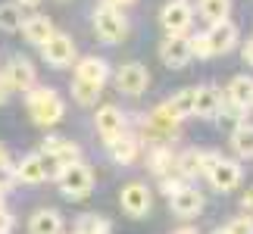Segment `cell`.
<instances>
[{
	"label": "cell",
	"instance_id": "cell-37",
	"mask_svg": "<svg viewBox=\"0 0 253 234\" xmlns=\"http://www.w3.org/2000/svg\"><path fill=\"white\" fill-rule=\"evenodd\" d=\"M9 94H13V91H9V81H6V75L0 72V106L9 100Z\"/></svg>",
	"mask_w": 253,
	"mask_h": 234
},
{
	"label": "cell",
	"instance_id": "cell-38",
	"mask_svg": "<svg viewBox=\"0 0 253 234\" xmlns=\"http://www.w3.org/2000/svg\"><path fill=\"white\" fill-rule=\"evenodd\" d=\"M241 60H244L250 69H253V41H247V44H241Z\"/></svg>",
	"mask_w": 253,
	"mask_h": 234
},
{
	"label": "cell",
	"instance_id": "cell-10",
	"mask_svg": "<svg viewBox=\"0 0 253 234\" xmlns=\"http://www.w3.org/2000/svg\"><path fill=\"white\" fill-rule=\"evenodd\" d=\"M0 72L6 75L9 91H13V94H25V91H32V87L38 84V69H35V63L28 60V56H22V53L9 56L6 66H3Z\"/></svg>",
	"mask_w": 253,
	"mask_h": 234
},
{
	"label": "cell",
	"instance_id": "cell-18",
	"mask_svg": "<svg viewBox=\"0 0 253 234\" xmlns=\"http://www.w3.org/2000/svg\"><path fill=\"white\" fill-rule=\"evenodd\" d=\"M222 94H225V100L235 106L241 116H244V113H253V78H250V75H235Z\"/></svg>",
	"mask_w": 253,
	"mask_h": 234
},
{
	"label": "cell",
	"instance_id": "cell-33",
	"mask_svg": "<svg viewBox=\"0 0 253 234\" xmlns=\"http://www.w3.org/2000/svg\"><path fill=\"white\" fill-rule=\"evenodd\" d=\"M181 184H188V181H184L178 172H175V175H166V178H160V194H166V197H172V194L178 191Z\"/></svg>",
	"mask_w": 253,
	"mask_h": 234
},
{
	"label": "cell",
	"instance_id": "cell-24",
	"mask_svg": "<svg viewBox=\"0 0 253 234\" xmlns=\"http://www.w3.org/2000/svg\"><path fill=\"white\" fill-rule=\"evenodd\" d=\"M228 144H231L238 159H253V122H238Z\"/></svg>",
	"mask_w": 253,
	"mask_h": 234
},
{
	"label": "cell",
	"instance_id": "cell-35",
	"mask_svg": "<svg viewBox=\"0 0 253 234\" xmlns=\"http://www.w3.org/2000/svg\"><path fill=\"white\" fill-rule=\"evenodd\" d=\"M241 212H244V216H253V188H247L241 194Z\"/></svg>",
	"mask_w": 253,
	"mask_h": 234
},
{
	"label": "cell",
	"instance_id": "cell-16",
	"mask_svg": "<svg viewBox=\"0 0 253 234\" xmlns=\"http://www.w3.org/2000/svg\"><path fill=\"white\" fill-rule=\"evenodd\" d=\"M113 75V66L103 60V56L97 53H87V56H79V60L72 63V78H82V81H91V84H100L106 87Z\"/></svg>",
	"mask_w": 253,
	"mask_h": 234
},
{
	"label": "cell",
	"instance_id": "cell-40",
	"mask_svg": "<svg viewBox=\"0 0 253 234\" xmlns=\"http://www.w3.org/2000/svg\"><path fill=\"white\" fill-rule=\"evenodd\" d=\"M9 162H13V156H9V150L0 144V165H9Z\"/></svg>",
	"mask_w": 253,
	"mask_h": 234
},
{
	"label": "cell",
	"instance_id": "cell-43",
	"mask_svg": "<svg viewBox=\"0 0 253 234\" xmlns=\"http://www.w3.org/2000/svg\"><path fill=\"white\" fill-rule=\"evenodd\" d=\"M210 234H228V231H225V228H212Z\"/></svg>",
	"mask_w": 253,
	"mask_h": 234
},
{
	"label": "cell",
	"instance_id": "cell-5",
	"mask_svg": "<svg viewBox=\"0 0 253 234\" xmlns=\"http://www.w3.org/2000/svg\"><path fill=\"white\" fill-rule=\"evenodd\" d=\"M38 50H41V60L50 66V69H69V66L79 60V44L63 32H53Z\"/></svg>",
	"mask_w": 253,
	"mask_h": 234
},
{
	"label": "cell",
	"instance_id": "cell-13",
	"mask_svg": "<svg viewBox=\"0 0 253 234\" xmlns=\"http://www.w3.org/2000/svg\"><path fill=\"white\" fill-rule=\"evenodd\" d=\"M203 35H207V44H210V53L212 56H225V53H231L241 44V32H238V25L231 22V19L212 22Z\"/></svg>",
	"mask_w": 253,
	"mask_h": 234
},
{
	"label": "cell",
	"instance_id": "cell-21",
	"mask_svg": "<svg viewBox=\"0 0 253 234\" xmlns=\"http://www.w3.org/2000/svg\"><path fill=\"white\" fill-rule=\"evenodd\" d=\"M19 32H22V38H25L28 44L41 47L47 38L56 32V28H53V19H47L44 13H32V16L22 19V28H19Z\"/></svg>",
	"mask_w": 253,
	"mask_h": 234
},
{
	"label": "cell",
	"instance_id": "cell-25",
	"mask_svg": "<svg viewBox=\"0 0 253 234\" xmlns=\"http://www.w3.org/2000/svg\"><path fill=\"white\" fill-rule=\"evenodd\" d=\"M72 234H113V222L100 212H84V216L75 219Z\"/></svg>",
	"mask_w": 253,
	"mask_h": 234
},
{
	"label": "cell",
	"instance_id": "cell-4",
	"mask_svg": "<svg viewBox=\"0 0 253 234\" xmlns=\"http://www.w3.org/2000/svg\"><path fill=\"white\" fill-rule=\"evenodd\" d=\"M222 159V153L219 150H200V147H188V150H181V153H175V172L181 175L184 181H197L203 178L212 165H216Z\"/></svg>",
	"mask_w": 253,
	"mask_h": 234
},
{
	"label": "cell",
	"instance_id": "cell-30",
	"mask_svg": "<svg viewBox=\"0 0 253 234\" xmlns=\"http://www.w3.org/2000/svg\"><path fill=\"white\" fill-rule=\"evenodd\" d=\"M222 228H225L228 234H253V216H244V212H238V216H235V219H228Z\"/></svg>",
	"mask_w": 253,
	"mask_h": 234
},
{
	"label": "cell",
	"instance_id": "cell-28",
	"mask_svg": "<svg viewBox=\"0 0 253 234\" xmlns=\"http://www.w3.org/2000/svg\"><path fill=\"white\" fill-rule=\"evenodd\" d=\"M69 91H72V100L79 103V106H97V100H100V94H103V87H100V84H91V81H82V78H72Z\"/></svg>",
	"mask_w": 253,
	"mask_h": 234
},
{
	"label": "cell",
	"instance_id": "cell-41",
	"mask_svg": "<svg viewBox=\"0 0 253 234\" xmlns=\"http://www.w3.org/2000/svg\"><path fill=\"white\" fill-rule=\"evenodd\" d=\"M175 234H200V231H197V228H178Z\"/></svg>",
	"mask_w": 253,
	"mask_h": 234
},
{
	"label": "cell",
	"instance_id": "cell-26",
	"mask_svg": "<svg viewBox=\"0 0 253 234\" xmlns=\"http://www.w3.org/2000/svg\"><path fill=\"white\" fill-rule=\"evenodd\" d=\"M166 110H169L178 122L191 119V116H194V87H181V91H175L169 100H166Z\"/></svg>",
	"mask_w": 253,
	"mask_h": 234
},
{
	"label": "cell",
	"instance_id": "cell-39",
	"mask_svg": "<svg viewBox=\"0 0 253 234\" xmlns=\"http://www.w3.org/2000/svg\"><path fill=\"white\" fill-rule=\"evenodd\" d=\"M13 3H19L22 9H35V6H41V0H13Z\"/></svg>",
	"mask_w": 253,
	"mask_h": 234
},
{
	"label": "cell",
	"instance_id": "cell-14",
	"mask_svg": "<svg viewBox=\"0 0 253 234\" xmlns=\"http://www.w3.org/2000/svg\"><path fill=\"white\" fill-rule=\"evenodd\" d=\"M38 153L50 156V159L60 165V172L66 169V165H72V162L82 159V147H79V144L69 141V138H60V134H47V138L41 141V150H38Z\"/></svg>",
	"mask_w": 253,
	"mask_h": 234
},
{
	"label": "cell",
	"instance_id": "cell-8",
	"mask_svg": "<svg viewBox=\"0 0 253 234\" xmlns=\"http://www.w3.org/2000/svg\"><path fill=\"white\" fill-rule=\"evenodd\" d=\"M113 84H116V91L125 94V97H141L150 87V72H147V66H141V63H122L119 69L113 72Z\"/></svg>",
	"mask_w": 253,
	"mask_h": 234
},
{
	"label": "cell",
	"instance_id": "cell-29",
	"mask_svg": "<svg viewBox=\"0 0 253 234\" xmlns=\"http://www.w3.org/2000/svg\"><path fill=\"white\" fill-rule=\"evenodd\" d=\"M22 6L19 3H0V32H6V35H16L19 28H22Z\"/></svg>",
	"mask_w": 253,
	"mask_h": 234
},
{
	"label": "cell",
	"instance_id": "cell-36",
	"mask_svg": "<svg viewBox=\"0 0 253 234\" xmlns=\"http://www.w3.org/2000/svg\"><path fill=\"white\" fill-rule=\"evenodd\" d=\"M100 6H113V9H128V6H134L138 0H97Z\"/></svg>",
	"mask_w": 253,
	"mask_h": 234
},
{
	"label": "cell",
	"instance_id": "cell-7",
	"mask_svg": "<svg viewBox=\"0 0 253 234\" xmlns=\"http://www.w3.org/2000/svg\"><path fill=\"white\" fill-rule=\"evenodd\" d=\"M94 128H97V134H100V141L106 147V144H113L116 138H122V134L128 131V116H125L116 103H103V106H97Z\"/></svg>",
	"mask_w": 253,
	"mask_h": 234
},
{
	"label": "cell",
	"instance_id": "cell-19",
	"mask_svg": "<svg viewBox=\"0 0 253 234\" xmlns=\"http://www.w3.org/2000/svg\"><path fill=\"white\" fill-rule=\"evenodd\" d=\"M141 141L134 138V131H125L122 138H116L113 144H106V153H110V159L116 165H134L141 156Z\"/></svg>",
	"mask_w": 253,
	"mask_h": 234
},
{
	"label": "cell",
	"instance_id": "cell-9",
	"mask_svg": "<svg viewBox=\"0 0 253 234\" xmlns=\"http://www.w3.org/2000/svg\"><path fill=\"white\" fill-rule=\"evenodd\" d=\"M119 206H122L125 216L144 219V216L153 209V191H150L144 181H128V184L119 191Z\"/></svg>",
	"mask_w": 253,
	"mask_h": 234
},
{
	"label": "cell",
	"instance_id": "cell-17",
	"mask_svg": "<svg viewBox=\"0 0 253 234\" xmlns=\"http://www.w3.org/2000/svg\"><path fill=\"white\" fill-rule=\"evenodd\" d=\"M222 113V91L216 84H200L194 87V116L197 119H219Z\"/></svg>",
	"mask_w": 253,
	"mask_h": 234
},
{
	"label": "cell",
	"instance_id": "cell-27",
	"mask_svg": "<svg viewBox=\"0 0 253 234\" xmlns=\"http://www.w3.org/2000/svg\"><path fill=\"white\" fill-rule=\"evenodd\" d=\"M197 13L207 25L222 22V19L231 16V0H197Z\"/></svg>",
	"mask_w": 253,
	"mask_h": 234
},
{
	"label": "cell",
	"instance_id": "cell-23",
	"mask_svg": "<svg viewBox=\"0 0 253 234\" xmlns=\"http://www.w3.org/2000/svg\"><path fill=\"white\" fill-rule=\"evenodd\" d=\"M16 181L19 184H44L47 172H44V159L41 153H28L16 162Z\"/></svg>",
	"mask_w": 253,
	"mask_h": 234
},
{
	"label": "cell",
	"instance_id": "cell-31",
	"mask_svg": "<svg viewBox=\"0 0 253 234\" xmlns=\"http://www.w3.org/2000/svg\"><path fill=\"white\" fill-rule=\"evenodd\" d=\"M188 44H191V56H194V60H212L207 35H188Z\"/></svg>",
	"mask_w": 253,
	"mask_h": 234
},
{
	"label": "cell",
	"instance_id": "cell-11",
	"mask_svg": "<svg viewBox=\"0 0 253 234\" xmlns=\"http://www.w3.org/2000/svg\"><path fill=\"white\" fill-rule=\"evenodd\" d=\"M203 178L210 181V188L216 194H231V191L241 188V181H244V169H241L238 159H225V156H222V159L212 165Z\"/></svg>",
	"mask_w": 253,
	"mask_h": 234
},
{
	"label": "cell",
	"instance_id": "cell-34",
	"mask_svg": "<svg viewBox=\"0 0 253 234\" xmlns=\"http://www.w3.org/2000/svg\"><path fill=\"white\" fill-rule=\"evenodd\" d=\"M13 228H16L13 212H9V209H0V234H13Z\"/></svg>",
	"mask_w": 253,
	"mask_h": 234
},
{
	"label": "cell",
	"instance_id": "cell-2",
	"mask_svg": "<svg viewBox=\"0 0 253 234\" xmlns=\"http://www.w3.org/2000/svg\"><path fill=\"white\" fill-rule=\"evenodd\" d=\"M53 181H56V188H60V194L66 200H84V197H91V191H94V172L84 159L66 165Z\"/></svg>",
	"mask_w": 253,
	"mask_h": 234
},
{
	"label": "cell",
	"instance_id": "cell-6",
	"mask_svg": "<svg viewBox=\"0 0 253 234\" xmlns=\"http://www.w3.org/2000/svg\"><path fill=\"white\" fill-rule=\"evenodd\" d=\"M160 25L166 35H191V25H194V6L188 0H166L160 9Z\"/></svg>",
	"mask_w": 253,
	"mask_h": 234
},
{
	"label": "cell",
	"instance_id": "cell-1",
	"mask_svg": "<svg viewBox=\"0 0 253 234\" xmlns=\"http://www.w3.org/2000/svg\"><path fill=\"white\" fill-rule=\"evenodd\" d=\"M25 110L38 128H56L66 119L63 94L56 87H47V84H35L32 91H25Z\"/></svg>",
	"mask_w": 253,
	"mask_h": 234
},
{
	"label": "cell",
	"instance_id": "cell-15",
	"mask_svg": "<svg viewBox=\"0 0 253 234\" xmlns=\"http://www.w3.org/2000/svg\"><path fill=\"white\" fill-rule=\"evenodd\" d=\"M194 60L191 56V44H188V35H166L163 38V44H160V63L166 66V69H172V72H178V69H184Z\"/></svg>",
	"mask_w": 253,
	"mask_h": 234
},
{
	"label": "cell",
	"instance_id": "cell-20",
	"mask_svg": "<svg viewBox=\"0 0 253 234\" xmlns=\"http://www.w3.org/2000/svg\"><path fill=\"white\" fill-rule=\"evenodd\" d=\"M28 234H66V222L56 209L41 206L28 216Z\"/></svg>",
	"mask_w": 253,
	"mask_h": 234
},
{
	"label": "cell",
	"instance_id": "cell-12",
	"mask_svg": "<svg viewBox=\"0 0 253 234\" xmlns=\"http://www.w3.org/2000/svg\"><path fill=\"white\" fill-rule=\"evenodd\" d=\"M169 209L175 212L178 219H197L203 209H207V200H203V194L197 184H181L178 191L169 197Z\"/></svg>",
	"mask_w": 253,
	"mask_h": 234
},
{
	"label": "cell",
	"instance_id": "cell-44",
	"mask_svg": "<svg viewBox=\"0 0 253 234\" xmlns=\"http://www.w3.org/2000/svg\"><path fill=\"white\" fill-rule=\"evenodd\" d=\"M250 41H253V38H250Z\"/></svg>",
	"mask_w": 253,
	"mask_h": 234
},
{
	"label": "cell",
	"instance_id": "cell-3",
	"mask_svg": "<svg viewBox=\"0 0 253 234\" xmlns=\"http://www.w3.org/2000/svg\"><path fill=\"white\" fill-rule=\"evenodd\" d=\"M91 25H94V35L97 41L103 44H122L128 38V19H125V9H113V6H97L94 16H91Z\"/></svg>",
	"mask_w": 253,
	"mask_h": 234
},
{
	"label": "cell",
	"instance_id": "cell-32",
	"mask_svg": "<svg viewBox=\"0 0 253 234\" xmlns=\"http://www.w3.org/2000/svg\"><path fill=\"white\" fill-rule=\"evenodd\" d=\"M16 184H19L16 181V165L13 162H9V165H0V194H9Z\"/></svg>",
	"mask_w": 253,
	"mask_h": 234
},
{
	"label": "cell",
	"instance_id": "cell-42",
	"mask_svg": "<svg viewBox=\"0 0 253 234\" xmlns=\"http://www.w3.org/2000/svg\"><path fill=\"white\" fill-rule=\"evenodd\" d=\"M0 209H6V194H0Z\"/></svg>",
	"mask_w": 253,
	"mask_h": 234
},
{
	"label": "cell",
	"instance_id": "cell-22",
	"mask_svg": "<svg viewBox=\"0 0 253 234\" xmlns=\"http://www.w3.org/2000/svg\"><path fill=\"white\" fill-rule=\"evenodd\" d=\"M147 169L153 178H166V175H175V150L169 144H157V147H147Z\"/></svg>",
	"mask_w": 253,
	"mask_h": 234
}]
</instances>
